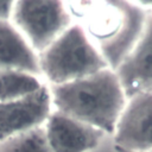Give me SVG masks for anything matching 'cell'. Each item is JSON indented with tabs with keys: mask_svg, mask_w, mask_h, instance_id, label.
Here are the masks:
<instances>
[{
	"mask_svg": "<svg viewBox=\"0 0 152 152\" xmlns=\"http://www.w3.org/2000/svg\"><path fill=\"white\" fill-rule=\"evenodd\" d=\"M50 95L57 112L103 133H114L127 101L119 77L110 68L72 82L52 86Z\"/></svg>",
	"mask_w": 152,
	"mask_h": 152,
	"instance_id": "1",
	"label": "cell"
},
{
	"mask_svg": "<svg viewBox=\"0 0 152 152\" xmlns=\"http://www.w3.org/2000/svg\"><path fill=\"white\" fill-rule=\"evenodd\" d=\"M84 4L87 7L81 10L86 26L83 30L115 71L138 42L147 14L142 7L131 1Z\"/></svg>",
	"mask_w": 152,
	"mask_h": 152,
	"instance_id": "2",
	"label": "cell"
},
{
	"mask_svg": "<svg viewBox=\"0 0 152 152\" xmlns=\"http://www.w3.org/2000/svg\"><path fill=\"white\" fill-rule=\"evenodd\" d=\"M40 72L52 86L72 82L103 69L108 63L78 24L70 25L40 52Z\"/></svg>",
	"mask_w": 152,
	"mask_h": 152,
	"instance_id": "3",
	"label": "cell"
},
{
	"mask_svg": "<svg viewBox=\"0 0 152 152\" xmlns=\"http://www.w3.org/2000/svg\"><path fill=\"white\" fill-rule=\"evenodd\" d=\"M13 21L34 51H44L70 25L62 1H14Z\"/></svg>",
	"mask_w": 152,
	"mask_h": 152,
	"instance_id": "4",
	"label": "cell"
},
{
	"mask_svg": "<svg viewBox=\"0 0 152 152\" xmlns=\"http://www.w3.org/2000/svg\"><path fill=\"white\" fill-rule=\"evenodd\" d=\"M115 131V147L132 152H152V93L128 99Z\"/></svg>",
	"mask_w": 152,
	"mask_h": 152,
	"instance_id": "5",
	"label": "cell"
},
{
	"mask_svg": "<svg viewBox=\"0 0 152 152\" xmlns=\"http://www.w3.org/2000/svg\"><path fill=\"white\" fill-rule=\"evenodd\" d=\"M51 95L45 86L30 96L0 102V141L43 126L51 114Z\"/></svg>",
	"mask_w": 152,
	"mask_h": 152,
	"instance_id": "6",
	"label": "cell"
},
{
	"mask_svg": "<svg viewBox=\"0 0 152 152\" xmlns=\"http://www.w3.org/2000/svg\"><path fill=\"white\" fill-rule=\"evenodd\" d=\"M115 72L127 99L152 93V12L146 17L138 42Z\"/></svg>",
	"mask_w": 152,
	"mask_h": 152,
	"instance_id": "7",
	"label": "cell"
},
{
	"mask_svg": "<svg viewBox=\"0 0 152 152\" xmlns=\"http://www.w3.org/2000/svg\"><path fill=\"white\" fill-rule=\"evenodd\" d=\"M46 139L52 152H87L95 148L103 132L57 110L44 124Z\"/></svg>",
	"mask_w": 152,
	"mask_h": 152,
	"instance_id": "8",
	"label": "cell"
},
{
	"mask_svg": "<svg viewBox=\"0 0 152 152\" xmlns=\"http://www.w3.org/2000/svg\"><path fill=\"white\" fill-rule=\"evenodd\" d=\"M0 70L40 74L39 59L26 38L10 21H0Z\"/></svg>",
	"mask_w": 152,
	"mask_h": 152,
	"instance_id": "9",
	"label": "cell"
},
{
	"mask_svg": "<svg viewBox=\"0 0 152 152\" xmlns=\"http://www.w3.org/2000/svg\"><path fill=\"white\" fill-rule=\"evenodd\" d=\"M43 88L36 75L19 70H0V102L30 96Z\"/></svg>",
	"mask_w": 152,
	"mask_h": 152,
	"instance_id": "10",
	"label": "cell"
},
{
	"mask_svg": "<svg viewBox=\"0 0 152 152\" xmlns=\"http://www.w3.org/2000/svg\"><path fill=\"white\" fill-rule=\"evenodd\" d=\"M1 152H52L44 125L14 135L1 142Z\"/></svg>",
	"mask_w": 152,
	"mask_h": 152,
	"instance_id": "11",
	"label": "cell"
},
{
	"mask_svg": "<svg viewBox=\"0 0 152 152\" xmlns=\"http://www.w3.org/2000/svg\"><path fill=\"white\" fill-rule=\"evenodd\" d=\"M14 7V1L0 0V21H8L12 17Z\"/></svg>",
	"mask_w": 152,
	"mask_h": 152,
	"instance_id": "12",
	"label": "cell"
},
{
	"mask_svg": "<svg viewBox=\"0 0 152 152\" xmlns=\"http://www.w3.org/2000/svg\"><path fill=\"white\" fill-rule=\"evenodd\" d=\"M116 152H132V151H127V150H124V148H119V147H115Z\"/></svg>",
	"mask_w": 152,
	"mask_h": 152,
	"instance_id": "13",
	"label": "cell"
}]
</instances>
